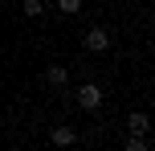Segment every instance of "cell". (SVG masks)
Masks as SVG:
<instances>
[{
	"label": "cell",
	"instance_id": "1",
	"mask_svg": "<svg viewBox=\"0 0 155 151\" xmlns=\"http://www.w3.org/2000/svg\"><path fill=\"white\" fill-rule=\"evenodd\" d=\"M74 102L82 106V110H98V106H102V90H98V82H82V86L74 90Z\"/></svg>",
	"mask_w": 155,
	"mask_h": 151
},
{
	"label": "cell",
	"instance_id": "2",
	"mask_svg": "<svg viewBox=\"0 0 155 151\" xmlns=\"http://www.w3.org/2000/svg\"><path fill=\"white\" fill-rule=\"evenodd\" d=\"M106 49H110V33L102 25H90L86 29V53H106Z\"/></svg>",
	"mask_w": 155,
	"mask_h": 151
},
{
	"label": "cell",
	"instance_id": "3",
	"mask_svg": "<svg viewBox=\"0 0 155 151\" xmlns=\"http://www.w3.org/2000/svg\"><path fill=\"white\" fill-rule=\"evenodd\" d=\"M45 82H49L53 90L70 86V70H65V65H49V70H45Z\"/></svg>",
	"mask_w": 155,
	"mask_h": 151
},
{
	"label": "cell",
	"instance_id": "4",
	"mask_svg": "<svg viewBox=\"0 0 155 151\" xmlns=\"http://www.w3.org/2000/svg\"><path fill=\"white\" fill-rule=\"evenodd\" d=\"M49 139H53V147H70L74 143V127H70V123H61V127H53V131H49Z\"/></svg>",
	"mask_w": 155,
	"mask_h": 151
},
{
	"label": "cell",
	"instance_id": "5",
	"mask_svg": "<svg viewBox=\"0 0 155 151\" xmlns=\"http://www.w3.org/2000/svg\"><path fill=\"white\" fill-rule=\"evenodd\" d=\"M127 127L139 131V135H147V131H151V119H147L143 110H131V114H127Z\"/></svg>",
	"mask_w": 155,
	"mask_h": 151
},
{
	"label": "cell",
	"instance_id": "6",
	"mask_svg": "<svg viewBox=\"0 0 155 151\" xmlns=\"http://www.w3.org/2000/svg\"><path fill=\"white\" fill-rule=\"evenodd\" d=\"M147 147H151V135H139V131L127 135V151H147Z\"/></svg>",
	"mask_w": 155,
	"mask_h": 151
},
{
	"label": "cell",
	"instance_id": "7",
	"mask_svg": "<svg viewBox=\"0 0 155 151\" xmlns=\"http://www.w3.org/2000/svg\"><path fill=\"white\" fill-rule=\"evenodd\" d=\"M82 4H86V0H57V12L74 16V12H82Z\"/></svg>",
	"mask_w": 155,
	"mask_h": 151
},
{
	"label": "cell",
	"instance_id": "8",
	"mask_svg": "<svg viewBox=\"0 0 155 151\" xmlns=\"http://www.w3.org/2000/svg\"><path fill=\"white\" fill-rule=\"evenodd\" d=\"M21 8H25V16H41L45 12V0H21Z\"/></svg>",
	"mask_w": 155,
	"mask_h": 151
}]
</instances>
